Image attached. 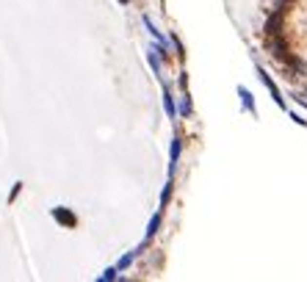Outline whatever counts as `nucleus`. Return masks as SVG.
<instances>
[{
    "label": "nucleus",
    "mask_w": 307,
    "mask_h": 282,
    "mask_svg": "<svg viewBox=\"0 0 307 282\" xmlns=\"http://www.w3.org/2000/svg\"><path fill=\"white\" fill-rule=\"evenodd\" d=\"M53 219H56L58 224H64V227H75L77 224L75 213H72L69 207H53Z\"/></svg>",
    "instance_id": "obj_2"
},
{
    "label": "nucleus",
    "mask_w": 307,
    "mask_h": 282,
    "mask_svg": "<svg viewBox=\"0 0 307 282\" xmlns=\"http://www.w3.org/2000/svg\"><path fill=\"white\" fill-rule=\"evenodd\" d=\"M19 191H22V183H14V188H11V194H9V202H14V199H17Z\"/></svg>",
    "instance_id": "obj_12"
},
{
    "label": "nucleus",
    "mask_w": 307,
    "mask_h": 282,
    "mask_svg": "<svg viewBox=\"0 0 307 282\" xmlns=\"http://www.w3.org/2000/svg\"><path fill=\"white\" fill-rule=\"evenodd\" d=\"M119 277V268H105V271L100 274V282H111V280H116Z\"/></svg>",
    "instance_id": "obj_9"
},
{
    "label": "nucleus",
    "mask_w": 307,
    "mask_h": 282,
    "mask_svg": "<svg viewBox=\"0 0 307 282\" xmlns=\"http://www.w3.org/2000/svg\"><path fill=\"white\" fill-rule=\"evenodd\" d=\"M180 161V138H172V150H169V174H174V166Z\"/></svg>",
    "instance_id": "obj_3"
},
{
    "label": "nucleus",
    "mask_w": 307,
    "mask_h": 282,
    "mask_svg": "<svg viewBox=\"0 0 307 282\" xmlns=\"http://www.w3.org/2000/svg\"><path fill=\"white\" fill-rule=\"evenodd\" d=\"M241 100H244V105H247V111H255V103H252V94H249V89H238Z\"/></svg>",
    "instance_id": "obj_8"
},
{
    "label": "nucleus",
    "mask_w": 307,
    "mask_h": 282,
    "mask_svg": "<svg viewBox=\"0 0 307 282\" xmlns=\"http://www.w3.org/2000/svg\"><path fill=\"white\" fill-rule=\"evenodd\" d=\"M163 108H166V113L174 119V113H177V111H174V100H172V92H169V89H163Z\"/></svg>",
    "instance_id": "obj_5"
},
{
    "label": "nucleus",
    "mask_w": 307,
    "mask_h": 282,
    "mask_svg": "<svg viewBox=\"0 0 307 282\" xmlns=\"http://www.w3.org/2000/svg\"><path fill=\"white\" fill-rule=\"evenodd\" d=\"M269 50H271L277 58L288 61V47H285V42H282V39H271V42H269Z\"/></svg>",
    "instance_id": "obj_4"
},
{
    "label": "nucleus",
    "mask_w": 307,
    "mask_h": 282,
    "mask_svg": "<svg viewBox=\"0 0 307 282\" xmlns=\"http://www.w3.org/2000/svg\"><path fill=\"white\" fill-rule=\"evenodd\" d=\"M138 252H141V249H133V252H128V255H125V257L119 260V263H116V268H119V271H125V268H128V265L133 263V260H136Z\"/></svg>",
    "instance_id": "obj_6"
},
{
    "label": "nucleus",
    "mask_w": 307,
    "mask_h": 282,
    "mask_svg": "<svg viewBox=\"0 0 307 282\" xmlns=\"http://www.w3.org/2000/svg\"><path fill=\"white\" fill-rule=\"evenodd\" d=\"M280 3H290V0H280Z\"/></svg>",
    "instance_id": "obj_14"
},
{
    "label": "nucleus",
    "mask_w": 307,
    "mask_h": 282,
    "mask_svg": "<svg viewBox=\"0 0 307 282\" xmlns=\"http://www.w3.org/2000/svg\"><path fill=\"white\" fill-rule=\"evenodd\" d=\"M169 194H172V183H166V186H163V194H161V207L169 202Z\"/></svg>",
    "instance_id": "obj_11"
},
{
    "label": "nucleus",
    "mask_w": 307,
    "mask_h": 282,
    "mask_svg": "<svg viewBox=\"0 0 307 282\" xmlns=\"http://www.w3.org/2000/svg\"><path fill=\"white\" fill-rule=\"evenodd\" d=\"M119 3H122V6H128V3H130V0H119Z\"/></svg>",
    "instance_id": "obj_13"
},
{
    "label": "nucleus",
    "mask_w": 307,
    "mask_h": 282,
    "mask_svg": "<svg viewBox=\"0 0 307 282\" xmlns=\"http://www.w3.org/2000/svg\"><path fill=\"white\" fill-rule=\"evenodd\" d=\"M257 77H260V83L269 89V94L274 97V103L280 105V108H285V103H282V94H280V89H277V83H274L271 77H269V72H266L263 67H257Z\"/></svg>",
    "instance_id": "obj_1"
},
{
    "label": "nucleus",
    "mask_w": 307,
    "mask_h": 282,
    "mask_svg": "<svg viewBox=\"0 0 307 282\" xmlns=\"http://www.w3.org/2000/svg\"><path fill=\"white\" fill-rule=\"evenodd\" d=\"M158 227H161V213H155L153 219H150V224H147V238H153L155 232H158Z\"/></svg>",
    "instance_id": "obj_7"
},
{
    "label": "nucleus",
    "mask_w": 307,
    "mask_h": 282,
    "mask_svg": "<svg viewBox=\"0 0 307 282\" xmlns=\"http://www.w3.org/2000/svg\"><path fill=\"white\" fill-rule=\"evenodd\" d=\"M180 113H183V116H188V113H191V97H188V94H183V105H180Z\"/></svg>",
    "instance_id": "obj_10"
}]
</instances>
